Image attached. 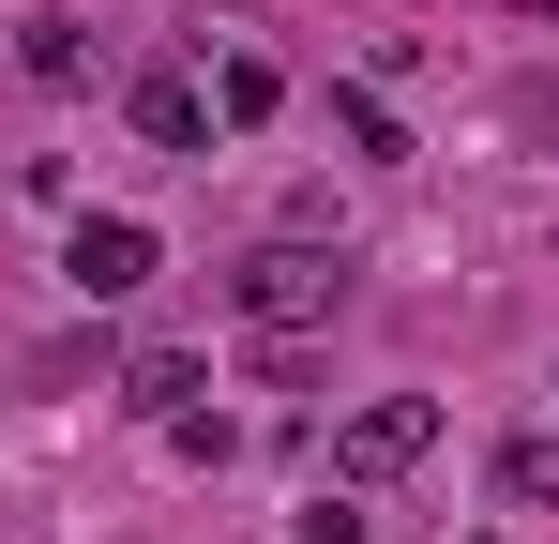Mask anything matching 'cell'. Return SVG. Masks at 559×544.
<instances>
[{
    "label": "cell",
    "mask_w": 559,
    "mask_h": 544,
    "mask_svg": "<svg viewBox=\"0 0 559 544\" xmlns=\"http://www.w3.org/2000/svg\"><path fill=\"white\" fill-rule=\"evenodd\" d=\"M273 106H287V76H273V61H258V46H242V61L212 76V121H227V137H258Z\"/></svg>",
    "instance_id": "cell-7"
},
{
    "label": "cell",
    "mask_w": 559,
    "mask_h": 544,
    "mask_svg": "<svg viewBox=\"0 0 559 544\" xmlns=\"http://www.w3.org/2000/svg\"><path fill=\"white\" fill-rule=\"evenodd\" d=\"M378 515H364V484H318V499H302V544H364Z\"/></svg>",
    "instance_id": "cell-10"
},
{
    "label": "cell",
    "mask_w": 559,
    "mask_h": 544,
    "mask_svg": "<svg viewBox=\"0 0 559 544\" xmlns=\"http://www.w3.org/2000/svg\"><path fill=\"white\" fill-rule=\"evenodd\" d=\"M333 137H348V152H364V167H408V121H393V106H378V91H333Z\"/></svg>",
    "instance_id": "cell-8"
},
{
    "label": "cell",
    "mask_w": 559,
    "mask_h": 544,
    "mask_svg": "<svg viewBox=\"0 0 559 544\" xmlns=\"http://www.w3.org/2000/svg\"><path fill=\"white\" fill-rule=\"evenodd\" d=\"M499 499H514V515L559 499V439H499Z\"/></svg>",
    "instance_id": "cell-9"
},
{
    "label": "cell",
    "mask_w": 559,
    "mask_h": 544,
    "mask_svg": "<svg viewBox=\"0 0 559 544\" xmlns=\"http://www.w3.org/2000/svg\"><path fill=\"white\" fill-rule=\"evenodd\" d=\"M499 15H559V0H499Z\"/></svg>",
    "instance_id": "cell-11"
},
{
    "label": "cell",
    "mask_w": 559,
    "mask_h": 544,
    "mask_svg": "<svg viewBox=\"0 0 559 544\" xmlns=\"http://www.w3.org/2000/svg\"><path fill=\"white\" fill-rule=\"evenodd\" d=\"M424 453H439V393H378V409H348V439H333V484H393Z\"/></svg>",
    "instance_id": "cell-2"
},
{
    "label": "cell",
    "mask_w": 559,
    "mask_h": 544,
    "mask_svg": "<svg viewBox=\"0 0 559 544\" xmlns=\"http://www.w3.org/2000/svg\"><path fill=\"white\" fill-rule=\"evenodd\" d=\"M197 393H212V363H197V348H136V363H121V409H136V424H182Z\"/></svg>",
    "instance_id": "cell-6"
},
{
    "label": "cell",
    "mask_w": 559,
    "mask_h": 544,
    "mask_svg": "<svg viewBox=\"0 0 559 544\" xmlns=\"http://www.w3.org/2000/svg\"><path fill=\"white\" fill-rule=\"evenodd\" d=\"M15 61H31L46 91H92V76H106V31H92V15H31V31H15Z\"/></svg>",
    "instance_id": "cell-5"
},
{
    "label": "cell",
    "mask_w": 559,
    "mask_h": 544,
    "mask_svg": "<svg viewBox=\"0 0 559 544\" xmlns=\"http://www.w3.org/2000/svg\"><path fill=\"white\" fill-rule=\"evenodd\" d=\"M61 272H76V303H136V287H152V227H136V212H76Z\"/></svg>",
    "instance_id": "cell-3"
},
{
    "label": "cell",
    "mask_w": 559,
    "mask_h": 544,
    "mask_svg": "<svg viewBox=\"0 0 559 544\" xmlns=\"http://www.w3.org/2000/svg\"><path fill=\"white\" fill-rule=\"evenodd\" d=\"M121 106H136V137H152V152H212V91H197L182 61H167V76H136Z\"/></svg>",
    "instance_id": "cell-4"
},
{
    "label": "cell",
    "mask_w": 559,
    "mask_h": 544,
    "mask_svg": "<svg viewBox=\"0 0 559 544\" xmlns=\"http://www.w3.org/2000/svg\"><path fill=\"white\" fill-rule=\"evenodd\" d=\"M484 544H499V530H484Z\"/></svg>",
    "instance_id": "cell-12"
},
{
    "label": "cell",
    "mask_w": 559,
    "mask_h": 544,
    "mask_svg": "<svg viewBox=\"0 0 559 544\" xmlns=\"http://www.w3.org/2000/svg\"><path fill=\"white\" fill-rule=\"evenodd\" d=\"M333 303H348V243H258V258L227 272V318L273 363L302 348V333H333Z\"/></svg>",
    "instance_id": "cell-1"
}]
</instances>
